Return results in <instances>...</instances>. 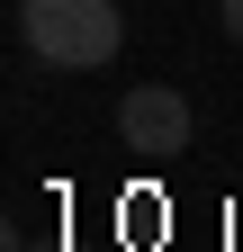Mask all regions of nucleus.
<instances>
[{"mask_svg":"<svg viewBox=\"0 0 243 252\" xmlns=\"http://www.w3.org/2000/svg\"><path fill=\"white\" fill-rule=\"evenodd\" d=\"M189 99H180L171 81H135L126 99H117V135H126V153H144V162H171V153H189Z\"/></svg>","mask_w":243,"mask_h":252,"instance_id":"nucleus-2","label":"nucleus"},{"mask_svg":"<svg viewBox=\"0 0 243 252\" xmlns=\"http://www.w3.org/2000/svg\"><path fill=\"white\" fill-rule=\"evenodd\" d=\"M18 36L36 45L54 72H99L117 63V0H18Z\"/></svg>","mask_w":243,"mask_h":252,"instance_id":"nucleus-1","label":"nucleus"},{"mask_svg":"<svg viewBox=\"0 0 243 252\" xmlns=\"http://www.w3.org/2000/svg\"><path fill=\"white\" fill-rule=\"evenodd\" d=\"M225 36H234V45H243V0H225Z\"/></svg>","mask_w":243,"mask_h":252,"instance_id":"nucleus-3","label":"nucleus"}]
</instances>
